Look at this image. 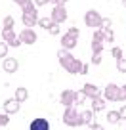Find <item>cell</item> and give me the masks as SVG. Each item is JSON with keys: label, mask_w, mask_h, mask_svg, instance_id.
I'll use <instances>...</instances> for the list:
<instances>
[{"label": "cell", "mask_w": 126, "mask_h": 130, "mask_svg": "<svg viewBox=\"0 0 126 130\" xmlns=\"http://www.w3.org/2000/svg\"><path fill=\"white\" fill-rule=\"evenodd\" d=\"M19 38H21V42H23V44H27V46L34 44V42L38 40L37 31H34L33 27H23V31L19 32Z\"/></svg>", "instance_id": "obj_7"}, {"label": "cell", "mask_w": 126, "mask_h": 130, "mask_svg": "<svg viewBox=\"0 0 126 130\" xmlns=\"http://www.w3.org/2000/svg\"><path fill=\"white\" fill-rule=\"evenodd\" d=\"M88 126H90V128H96V130H98V128H101V124H98V122H94V121L90 122Z\"/></svg>", "instance_id": "obj_34"}, {"label": "cell", "mask_w": 126, "mask_h": 130, "mask_svg": "<svg viewBox=\"0 0 126 130\" xmlns=\"http://www.w3.org/2000/svg\"><path fill=\"white\" fill-rule=\"evenodd\" d=\"M29 128H31V130H50V122H48L46 117H37V119L31 121Z\"/></svg>", "instance_id": "obj_12"}, {"label": "cell", "mask_w": 126, "mask_h": 130, "mask_svg": "<svg viewBox=\"0 0 126 130\" xmlns=\"http://www.w3.org/2000/svg\"><path fill=\"white\" fill-rule=\"evenodd\" d=\"M111 25H113V21H111L109 17H103L101 19V27L103 29H111Z\"/></svg>", "instance_id": "obj_28"}, {"label": "cell", "mask_w": 126, "mask_h": 130, "mask_svg": "<svg viewBox=\"0 0 126 130\" xmlns=\"http://www.w3.org/2000/svg\"><path fill=\"white\" fill-rule=\"evenodd\" d=\"M69 32H73L75 37H80V31H78V27H75V25H71V27H69Z\"/></svg>", "instance_id": "obj_30"}, {"label": "cell", "mask_w": 126, "mask_h": 130, "mask_svg": "<svg viewBox=\"0 0 126 130\" xmlns=\"http://www.w3.org/2000/svg\"><path fill=\"white\" fill-rule=\"evenodd\" d=\"M88 73H90V65L84 63V65H82V69H80V75H88Z\"/></svg>", "instance_id": "obj_32"}, {"label": "cell", "mask_w": 126, "mask_h": 130, "mask_svg": "<svg viewBox=\"0 0 126 130\" xmlns=\"http://www.w3.org/2000/svg\"><path fill=\"white\" fill-rule=\"evenodd\" d=\"M15 100L21 102V103L29 100V90L25 88V86H17V88H15Z\"/></svg>", "instance_id": "obj_16"}, {"label": "cell", "mask_w": 126, "mask_h": 130, "mask_svg": "<svg viewBox=\"0 0 126 130\" xmlns=\"http://www.w3.org/2000/svg\"><path fill=\"white\" fill-rule=\"evenodd\" d=\"M34 4H37V8H40V6H46V4H50L52 0H33Z\"/></svg>", "instance_id": "obj_29"}, {"label": "cell", "mask_w": 126, "mask_h": 130, "mask_svg": "<svg viewBox=\"0 0 126 130\" xmlns=\"http://www.w3.org/2000/svg\"><path fill=\"white\" fill-rule=\"evenodd\" d=\"M53 23H56V21H53L52 17H38V25H40L42 29H46V31H48Z\"/></svg>", "instance_id": "obj_18"}, {"label": "cell", "mask_w": 126, "mask_h": 130, "mask_svg": "<svg viewBox=\"0 0 126 130\" xmlns=\"http://www.w3.org/2000/svg\"><path fill=\"white\" fill-rule=\"evenodd\" d=\"M2 40L8 42L10 48H19L23 42H21L19 35H15V31L13 29H2Z\"/></svg>", "instance_id": "obj_5"}, {"label": "cell", "mask_w": 126, "mask_h": 130, "mask_svg": "<svg viewBox=\"0 0 126 130\" xmlns=\"http://www.w3.org/2000/svg\"><path fill=\"white\" fill-rule=\"evenodd\" d=\"M8 48H10V46H8V42H6V40L0 42V59H4V57L8 56Z\"/></svg>", "instance_id": "obj_22"}, {"label": "cell", "mask_w": 126, "mask_h": 130, "mask_svg": "<svg viewBox=\"0 0 126 130\" xmlns=\"http://www.w3.org/2000/svg\"><path fill=\"white\" fill-rule=\"evenodd\" d=\"M122 92H124V96H126V84H124V86H122Z\"/></svg>", "instance_id": "obj_36"}, {"label": "cell", "mask_w": 126, "mask_h": 130, "mask_svg": "<svg viewBox=\"0 0 126 130\" xmlns=\"http://www.w3.org/2000/svg\"><path fill=\"white\" fill-rule=\"evenodd\" d=\"M101 13L98 12V10H86V13H84V23H86V27H92V29H98V27H101Z\"/></svg>", "instance_id": "obj_4"}, {"label": "cell", "mask_w": 126, "mask_h": 130, "mask_svg": "<svg viewBox=\"0 0 126 130\" xmlns=\"http://www.w3.org/2000/svg\"><path fill=\"white\" fill-rule=\"evenodd\" d=\"M117 71H118V73H126V59H124V57L117 59Z\"/></svg>", "instance_id": "obj_23"}, {"label": "cell", "mask_w": 126, "mask_h": 130, "mask_svg": "<svg viewBox=\"0 0 126 130\" xmlns=\"http://www.w3.org/2000/svg\"><path fill=\"white\" fill-rule=\"evenodd\" d=\"M2 25H4V29H13V25H15V19H13L12 15H6L4 21H2Z\"/></svg>", "instance_id": "obj_21"}, {"label": "cell", "mask_w": 126, "mask_h": 130, "mask_svg": "<svg viewBox=\"0 0 126 130\" xmlns=\"http://www.w3.org/2000/svg\"><path fill=\"white\" fill-rule=\"evenodd\" d=\"M19 69V61L15 59V57H10V56H6L4 59H2V71L4 73H15V71Z\"/></svg>", "instance_id": "obj_9"}, {"label": "cell", "mask_w": 126, "mask_h": 130, "mask_svg": "<svg viewBox=\"0 0 126 130\" xmlns=\"http://www.w3.org/2000/svg\"><path fill=\"white\" fill-rule=\"evenodd\" d=\"M63 124L71 126V128H78V126H82L80 111H78L75 105H67L65 107V111H63Z\"/></svg>", "instance_id": "obj_1"}, {"label": "cell", "mask_w": 126, "mask_h": 130, "mask_svg": "<svg viewBox=\"0 0 126 130\" xmlns=\"http://www.w3.org/2000/svg\"><path fill=\"white\" fill-rule=\"evenodd\" d=\"M77 44H78V37H75L73 32L67 31L65 35L61 37V46H63V48H67V50H75V48H77Z\"/></svg>", "instance_id": "obj_10"}, {"label": "cell", "mask_w": 126, "mask_h": 130, "mask_svg": "<svg viewBox=\"0 0 126 130\" xmlns=\"http://www.w3.org/2000/svg\"><path fill=\"white\" fill-rule=\"evenodd\" d=\"M94 113L96 111L90 107V109H84V111H80V121H82V126H88L90 122L94 121Z\"/></svg>", "instance_id": "obj_15"}, {"label": "cell", "mask_w": 126, "mask_h": 130, "mask_svg": "<svg viewBox=\"0 0 126 130\" xmlns=\"http://www.w3.org/2000/svg\"><path fill=\"white\" fill-rule=\"evenodd\" d=\"M120 111H109L107 113V122L109 124H117V122H120Z\"/></svg>", "instance_id": "obj_17"}, {"label": "cell", "mask_w": 126, "mask_h": 130, "mask_svg": "<svg viewBox=\"0 0 126 130\" xmlns=\"http://www.w3.org/2000/svg\"><path fill=\"white\" fill-rule=\"evenodd\" d=\"M82 92L86 94V98H88V100H92V98H96V96H99V88L96 84H92V82H86L84 86H82Z\"/></svg>", "instance_id": "obj_14"}, {"label": "cell", "mask_w": 126, "mask_h": 130, "mask_svg": "<svg viewBox=\"0 0 126 130\" xmlns=\"http://www.w3.org/2000/svg\"><path fill=\"white\" fill-rule=\"evenodd\" d=\"M59 65L67 71V73L75 75V73H80V69H82V65H84V63L69 54V56H65V57H61V59H59Z\"/></svg>", "instance_id": "obj_3"}, {"label": "cell", "mask_w": 126, "mask_h": 130, "mask_svg": "<svg viewBox=\"0 0 126 130\" xmlns=\"http://www.w3.org/2000/svg\"><path fill=\"white\" fill-rule=\"evenodd\" d=\"M29 2H31V0H13V4H17V6H19V8H23V6H27Z\"/></svg>", "instance_id": "obj_31"}, {"label": "cell", "mask_w": 126, "mask_h": 130, "mask_svg": "<svg viewBox=\"0 0 126 130\" xmlns=\"http://www.w3.org/2000/svg\"><path fill=\"white\" fill-rule=\"evenodd\" d=\"M50 17H52L56 23H63V21H67V8L65 4H53V10L52 13H50Z\"/></svg>", "instance_id": "obj_6"}, {"label": "cell", "mask_w": 126, "mask_h": 130, "mask_svg": "<svg viewBox=\"0 0 126 130\" xmlns=\"http://www.w3.org/2000/svg\"><path fill=\"white\" fill-rule=\"evenodd\" d=\"M48 32H50V35H53V37H56V35H59V23H53L52 27L48 29Z\"/></svg>", "instance_id": "obj_27"}, {"label": "cell", "mask_w": 126, "mask_h": 130, "mask_svg": "<svg viewBox=\"0 0 126 130\" xmlns=\"http://www.w3.org/2000/svg\"><path fill=\"white\" fill-rule=\"evenodd\" d=\"M105 105H107V100L103 94H99V96L92 98V109L96 111V113H101V111H105Z\"/></svg>", "instance_id": "obj_13"}, {"label": "cell", "mask_w": 126, "mask_h": 130, "mask_svg": "<svg viewBox=\"0 0 126 130\" xmlns=\"http://www.w3.org/2000/svg\"><path fill=\"white\" fill-rule=\"evenodd\" d=\"M59 102H61V105H75V102H77V92L75 90H71V88H67V90H63V92L59 94Z\"/></svg>", "instance_id": "obj_8"}, {"label": "cell", "mask_w": 126, "mask_h": 130, "mask_svg": "<svg viewBox=\"0 0 126 130\" xmlns=\"http://www.w3.org/2000/svg\"><path fill=\"white\" fill-rule=\"evenodd\" d=\"M103 96H105L107 102H124V100H126L124 92H122V86H117L115 82H111V84L105 86Z\"/></svg>", "instance_id": "obj_2"}, {"label": "cell", "mask_w": 126, "mask_h": 130, "mask_svg": "<svg viewBox=\"0 0 126 130\" xmlns=\"http://www.w3.org/2000/svg\"><path fill=\"white\" fill-rule=\"evenodd\" d=\"M53 4H67V0H52Z\"/></svg>", "instance_id": "obj_35"}, {"label": "cell", "mask_w": 126, "mask_h": 130, "mask_svg": "<svg viewBox=\"0 0 126 130\" xmlns=\"http://www.w3.org/2000/svg\"><path fill=\"white\" fill-rule=\"evenodd\" d=\"M8 122H10V115L6 113H0V128H2V126H8Z\"/></svg>", "instance_id": "obj_24"}, {"label": "cell", "mask_w": 126, "mask_h": 130, "mask_svg": "<svg viewBox=\"0 0 126 130\" xmlns=\"http://www.w3.org/2000/svg\"><path fill=\"white\" fill-rule=\"evenodd\" d=\"M2 107H4V111L8 115H15L17 111H19V107H21V102H17L15 96H13L12 100H6V102L2 103Z\"/></svg>", "instance_id": "obj_11"}, {"label": "cell", "mask_w": 126, "mask_h": 130, "mask_svg": "<svg viewBox=\"0 0 126 130\" xmlns=\"http://www.w3.org/2000/svg\"><path fill=\"white\" fill-rule=\"evenodd\" d=\"M111 56L115 57V61H117V59H120V57H122V48H118V46H115V48L111 50Z\"/></svg>", "instance_id": "obj_26"}, {"label": "cell", "mask_w": 126, "mask_h": 130, "mask_svg": "<svg viewBox=\"0 0 126 130\" xmlns=\"http://www.w3.org/2000/svg\"><path fill=\"white\" fill-rule=\"evenodd\" d=\"M99 52H103V40L92 38V54H99Z\"/></svg>", "instance_id": "obj_19"}, {"label": "cell", "mask_w": 126, "mask_h": 130, "mask_svg": "<svg viewBox=\"0 0 126 130\" xmlns=\"http://www.w3.org/2000/svg\"><path fill=\"white\" fill-rule=\"evenodd\" d=\"M122 6H124V8H126V0H122Z\"/></svg>", "instance_id": "obj_37"}, {"label": "cell", "mask_w": 126, "mask_h": 130, "mask_svg": "<svg viewBox=\"0 0 126 130\" xmlns=\"http://www.w3.org/2000/svg\"><path fill=\"white\" fill-rule=\"evenodd\" d=\"M118 111H120V119H122V121H126V105H122Z\"/></svg>", "instance_id": "obj_33"}, {"label": "cell", "mask_w": 126, "mask_h": 130, "mask_svg": "<svg viewBox=\"0 0 126 130\" xmlns=\"http://www.w3.org/2000/svg\"><path fill=\"white\" fill-rule=\"evenodd\" d=\"M101 54H103V52H99V54H92V65H101V59H103Z\"/></svg>", "instance_id": "obj_25"}, {"label": "cell", "mask_w": 126, "mask_h": 130, "mask_svg": "<svg viewBox=\"0 0 126 130\" xmlns=\"http://www.w3.org/2000/svg\"><path fill=\"white\" fill-rule=\"evenodd\" d=\"M101 29H103V27H101ZM103 40H105V42H113V40H115L113 29H103Z\"/></svg>", "instance_id": "obj_20"}]
</instances>
